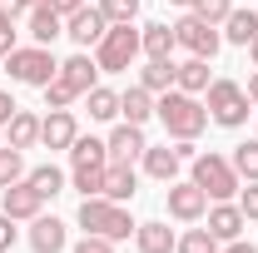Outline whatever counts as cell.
Wrapping results in <instances>:
<instances>
[{
    "mask_svg": "<svg viewBox=\"0 0 258 253\" xmlns=\"http://www.w3.org/2000/svg\"><path fill=\"white\" fill-rule=\"evenodd\" d=\"M154 114L169 139H199L204 124H209V109L199 104V95H184V90H164L154 99Z\"/></svg>",
    "mask_w": 258,
    "mask_h": 253,
    "instance_id": "obj_1",
    "label": "cell"
},
{
    "mask_svg": "<svg viewBox=\"0 0 258 253\" xmlns=\"http://www.w3.org/2000/svg\"><path fill=\"white\" fill-rule=\"evenodd\" d=\"M80 228L85 233H99V238H129L139 223L129 219L124 204H114V199H104V194H95V199H80Z\"/></svg>",
    "mask_w": 258,
    "mask_h": 253,
    "instance_id": "obj_2",
    "label": "cell"
},
{
    "mask_svg": "<svg viewBox=\"0 0 258 253\" xmlns=\"http://www.w3.org/2000/svg\"><path fill=\"white\" fill-rule=\"evenodd\" d=\"M189 179L199 184V189L209 194V204H219V199H238V189H243V179L233 174V164H228L224 154H214V149H204V154L189 159Z\"/></svg>",
    "mask_w": 258,
    "mask_h": 253,
    "instance_id": "obj_3",
    "label": "cell"
},
{
    "mask_svg": "<svg viewBox=\"0 0 258 253\" xmlns=\"http://www.w3.org/2000/svg\"><path fill=\"white\" fill-rule=\"evenodd\" d=\"M5 70H10L15 85H35V90H45V85L60 75V60H55L50 45H15V50L5 55Z\"/></svg>",
    "mask_w": 258,
    "mask_h": 253,
    "instance_id": "obj_4",
    "label": "cell"
},
{
    "mask_svg": "<svg viewBox=\"0 0 258 253\" xmlns=\"http://www.w3.org/2000/svg\"><path fill=\"white\" fill-rule=\"evenodd\" d=\"M204 95H209L204 109H209V119H214L219 129H243L248 124V95H243L238 80H214Z\"/></svg>",
    "mask_w": 258,
    "mask_h": 253,
    "instance_id": "obj_5",
    "label": "cell"
},
{
    "mask_svg": "<svg viewBox=\"0 0 258 253\" xmlns=\"http://www.w3.org/2000/svg\"><path fill=\"white\" fill-rule=\"evenodd\" d=\"M134 60H139V30H134V20H129V25H109L104 40L95 45L99 75H119V70H129Z\"/></svg>",
    "mask_w": 258,
    "mask_h": 253,
    "instance_id": "obj_6",
    "label": "cell"
},
{
    "mask_svg": "<svg viewBox=\"0 0 258 253\" xmlns=\"http://www.w3.org/2000/svg\"><path fill=\"white\" fill-rule=\"evenodd\" d=\"M174 40H179L189 55H199V60H214V55H219V45H224V30H219V25H209L204 15H194V10H189V15L174 25Z\"/></svg>",
    "mask_w": 258,
    "mask_h": 253,
    "instance_id": "obj_7",
    "label": "cell"
},
{
    "mask_svg": "<svg viewBox=\"0 0 258 253\" xmlns=\"http://www.w3.org/2000/svg\"><path fill=\"white\" fill-rule=\"evenodd\" d=\"M164 204H169V219H179V223H199L204 214H209V194L199 189L194 179H174V184H164Z\"/></svg>",
    "mask_w": 258,
    "mask_h": 253,
    "instance_id": "obj_8",
    "label": "cell"
},
{
    "mask_svg": "<svg viewBox=\"0 0 258 253\" xmlns=\"http://www.w3.org/2000/svg\"><path fill=\"white\" fill-rule=\"evenodd\" d=\"M104 30H109V20H104V10H99V5H80L75 15H64V35H70L80 50L99 45V40H104Z\"/></svg>",
    "mask_w": 258,
    "mask_h": 253,
    "instance_id": "obj_9",
    "label": "cell"
},
{
    "mask_svg": "<svg viewBox=\"0 0 258 253\" xmlns=\"http://www.w3.org/2000/svg\"><path fill=\"white\" fill-rule=\"evenodd\" d=\"M0 209L10 214L15 223H30L40 209H45V199L35 194V184L30 179H20V184H10V189H0Z\"/></svg>",
    "mask_w": 258,
    "mask_h": 253,
    "instance_id": "obj_10",
    "label": "cell"
},
{
    "mask_svg": "<svg viewBox=\"0 0 258 253\" xmlns=\"http://www.w3.org/2000/svg\"><path fill=\"white\" fill-rule=\"evenodd\" d=\"M209 233L219 238V243H228V238H243V228H248V219H243V209L233 204V199H219V204H209Z\"/></svg>",
    "mask_w": 258,
    "mask_h": 253,
    "instance_id": "obj_11",
    "label": "cell"
},
{
    "mask_svg": "<svg viewBox=\"0 0 258 253\" xmlns=\"http://www.w3.org/2000/svg\"><path fill=\"white\" fill-rule=\"evenodd\" d=\"M30 248L35 253H64V248H70L64 219H55V214H35V219H30Z\"/></svg>",
    "mask_w": 258,
    "mask_h": 253,
    "instance_id": "obj_12",
    "label": "cell"
},
{
    "mask_svg": "<svg viewBox=\"0 0 258 253\" xmlns=\"http://www.w3.org/2000/svg\"><path fill=\"white\" fill-rule=\"evenodd\" d=\"M104 144H109V159H119V164H134V159H144V149H149L144 129H139V124H129V119L109 129V139H104Z\"/></svg>",
    "mask_w": 258,
    "mask_h": 253,
    "instance_id": "obj_13",
    "label": "cell"
},
{
    "mask_svg": "<svg viewBox=\"0 0 258 253\" xmlns=\"http://www.w3.org/2000/svg\"><path fill=\"white\" fill-rule=\"evenodd\" d=\"M75 134H80L75 109H50V114L40 119V144H45V149H70V144H75Z\"/></svg>",
    "mask_w": 258,
    "mask_h": 253,
    "instance_id": "obj_14",
    "label": "cell"
},
{
    "mask_svg": "<svg viewBox=\"0 0 258 253\" xmlns=\"http://www.w3.org/2000/svg\"><path fill=\"white\" fill-rule=\"evenodd\" d=\"M25 30H30L35 45H55L64 35V15L55 5H30V10H25Z\"/></svg>",
    "mask_w": 258,
    "mask_h": 253,
    "instance_id": "obj_15",
    "label": "cell"
},
{
    "mask_svg": "<svg viewBox=\"0 0 258 253\" xmlns=\"http://www.w3.org/2000/svg\"><path fill=\"white\" fill-rule=\"evenodd\" d=\"M60 80L75 90V95H90V90L99 85V65H95V55H85V50H80V55L60 60Z\"/></svg>",
    "mask_w": 258,
    "mask_h": 253,
    "instance_id": "obj_16",
    "label": "cell"
},
{
    "mask_svg": "<svg viewBox=\"0 0 258 253\" xmlns=\"http://www.w3.org/2000/svg\"><path fill=\"white\" fill-rule=\"evenodd\" d=\"M174 50H179V40H174V25H139V55L144 60H174Z\"/></svg>",
    "mask_w": 258,
    "mask_h": 253,
    "instance_id": "obj_17",
    "label": "cell"
},
{
    "mask_svg": "<svg viewBox=\"0 0 258 253\" xmlns=\"http://www.w3.org/2000/svg\"><path fill=\"white\" fill-rule=\"evenodd\" d=\"M134 189H139V174H134V164H119V159H109L104 164V199H114V204H129L134 199Z\"/></svg>",
    "mask_w": 258,
    "mask_h": 253,
    "instance_id": "obj_18",
    "label": "cell"
},
{
    "mask_svg": "<svg viewBox=\"0 0 258 253\" xmlns=\"http://www.w3.org/2000/svg\"><path fill=\"white\" fill-rule=\"evenodd\" d=\"M139 164H144V174H149V179H159V184H174V179H179V169H184V154H179V149H169V144H159V149L149 144Z\"/></svg>",
    "mask_w": 258,
    "mask_h": 253,
    "instance_id": "obj_19",
    "label": "cell"
},
{
    "mask_svg": "<svg viewBox=\"0 0 258 253\" xmlns=\"http://www.w3.org/2000/svg\"><path fill=\"white\" fill-rule=\"evenodd\" d=\"M209 85H214V75H209V60L189 55L184 65H174V90H184V95H204Z\"/></svg>",
    "mask_w": 258,
    "mask_h": 253,
    "instance_id": "obj_20",
    "label": "cell"
},
{
    "mask_svg": "<svg viewBox=\"0 0 258 253\" xmlns=\"http://www.w3.org/2000/svg\"><path fill=\"white\" fill-rule=\"evenodd\" d=\"M174 243H179V233H174L169 223H159V219L134 228V248L139 253H174Z\"/></svg>",
    "mask_w": 258,
    "mask_h": 253,
    "instance_id": "obj_21",
    "label": "cell"
},
{
    "mask_svg": "<svg viewBox=\"0 0 258 253\" xmlns=\"http://www.w3.org/2000/svg\"><path fill=\"white\" fill-rule=\"evenodd\" d=\"M119 114H124L129 124H149V119H154V95H149V90H144V85H129L124 95H119Z\"/></svg>",
    "mask_w": 258,
    "mask_h": 253,
    "instance_id": "obj_22",
    "label": "cell"
},
{
    "mask_svg": "<svg viewBox=\"0 0 258 253\" xmlns=\"http://www.w3.org/2000/svg\"><path fill=\"white\" fill-rule=\"evenodd\" d=\"M5 134H10L5 144H15V149H35V144H40V114H35V109H15L10 124H5Z\"/></svg>",
    "mask_w": 258,
    "mask_h": 253,
    "instance_id": "obj_23",
    "label": "cell"
},
{
    "mask_svg": "<svg viewBox=\"0 0 258 253\" xmlns=\"http://www.w3.org/2000/svg\"><path fill=\"white\" fill-rule=\"evenodd\" d=\"M219 30H224L228 45H243V50H248V40L258 35V10H228V20Z\"/></svg>",
    "mask_w": 258,
    "mask_h": 253,
    "instance_id": "obj_24",
    "label": "cell"
},
{
    "mask_svg": "<svg viewBox=\"0 0 258 253\" xmlns=\"http://www.w3.org/2000/svg\"><path fill=\"white\" fill-rule=\"evenodd\" d=\"M139 85H144L149 95L174 90V60H144V70H139Z\"/></svg>",
    "mask_w": 258,
    "mask_h": 253,
    "instance_id": "obj_25",
    "label": "cell"
},
{
    "mask_svg": "<svg viewBox=\"0 0 258 253\" xmlns=\"http://www.w3.org/2000/svg\"><path fill=\"white\" fill-rule=\"evenodd\" d=\"M228 164H233V174H238L243 184H258V139H243V144H233Z\"/></svg>",
    "mask_w": 258,
    "mask_h": 253,
    "instance_id": "obj_26",
    "label": "cell"
},
{
    "mask_svg": "<svg viewBox=\"0 0 258 253\" xmlns=\"http://www.w3.org/2000/svg\"><path fill=\"white\" fill-rule=\"evenodd\" d=\"M70 159H75V169H80V164H109V144H104V139H90V134H75Z\"/></svg>",
    "mask_w": 258,
    "mask_h": 253,
    "instance_id": "obj_27",
    "label": "cell"
},
{
    "mask_svg": "<svg viewBox=\"0 0 258 253\" xmlns=\"http://www.w3.org/2000/svg\"><path fill=\"white\" fill-rule=\"evenodd\" d=\"M85 104H90V119H99V124L119 119V95H114V90H104V85H95V90L85 95Z\"/></svg>",
    "mask_w": 258,
    "mask_h": 253,
    "instance_id": "obj_28",
    "label": "cell"
},
{
    "mask_svg": "<svg viewBox=\"0 0 258 253\" xmlns=\"http://www.w3.org/2000/svg\"><path fill=\"white\" fill-rule=\"evenodd\" d=\"M30 169H25V149H15V144H0V189H10V184H20Z\"/></svg>",
    "mask_w": 258,
    "mask_h": 253,
    "instance_id": "obj_29",
    "label": "cell"
},
{
    "mask_svg": "<svg viewBox=\"0 0 258 253\" xmlns=\"http://www.w3.org/2000/svg\"><path fill=\"white\" fill-rule=\"evenodd\" d=\"M25 179L35 184V194H40V199H55V194H64V174L55 169V164H35Z\"/></svg>",
    "mask_w": 258,
    "mask_h": 253,
    "instance_id": "obj_30",
    "label": "cell"
},
{
    "mask_svg": "<svg viewBox=\"0 0 258 253\" xmlns=\"http://www.w3.org/2000/svg\"><path fill=\"white\" fill-rule=\"evenodd\" d=\"M224 243L209 233V228H189V233H179V243H174V253H219Z\"/></svg>",
    "mask_w": 258,
    "mask_h": 253,
    "instance_id": "obj_31",
    "label": "cell"
},
{
    "mask_svg": "<svg viewBox=\"0 0 258 253\" xmlns=\"http://www.w3.org/2000/svg\"><path fill=\"white\" fill-rule=\"evenodd\" d=\"M70 184L85 194V199H95V194L104 189V164H80V169L70 174Z\"/></svg>",
    "mask_w": 258,
    "mask_h": 253,
    "instance_id": "obj_32",
    "label": "cell"
},
{
    "mask_svg": "<svg viewBox=\"0 0 258 253\" xmlns=\"http://www.w3.org/2000/svg\"><path fill=\"white\" fill-rule=\"evenodd\" d=\"M99 10H104L109 25H129V20L139 15V0H99Z\"/></svg>",
    "mask_w": 258,
    "mask_h": 253,
    "instance_id": "obj_33",
    "label": "cell"
},
{
    "mask_svg": "<svg viewBox=\"0 0 258 253\" xmlns=\"http://www.w3.org/2000/svg\"><path fill=\"white\" fill-rule=\"evenodd\" d=\"M75 90H70V85H64L60 75H55V80H50V85H45V109H70V104H75Z\"/></svg>",
    "mask_w": 258,
    "mask_h": 253,
    "instance_id": "obj_34",
    "label": "cell"
},
{
    "mask_svg": "<svg viewBox=\"0 0 258 253\" xmlns=\"http://www.w3.org/2000/svg\"><path fill=\"white\" fill-rule=\"evenodd\" d=\"M228 10H233V0H194V15H204L209 25H224Z\"/></svg>",
    "mask_w": 258,
    "mask_h": 253,
    "instance_id": "obj_35",
    "label": "cell"
},
{
    "mask_svg": "<svg viewBox=\"0 0 258 253\" xmlns=\"http://www.w3.org/2000/svg\"><path fill=\"white\" fill-rule=\"evenodd\" d=\"M70 253H114V238H99V233H85V238H80V243H75Z\"/></svg>",
    "mask_w": 258,
    "mask_h": 253,
    "instance_id": "obj_36",
    "label": "cell"
},
{
    "mask_svg": "<svg viewBox=\"0 0 258 253\" xmlns=\"http://www.w3.org/2000/svg\"><path fill=\"white\" fill-rule=\"evenodd\" d=\"M238 209H243L248 223H258V184H243V189H238Z\"/></svg>",
    "mask_w": 258,
    "mask_h": 253,
    "instance_id": "obj_37",
    "label": "cell"
},
{
    "mask_svg": "<svg viewBox=\"0 0 258 253\" xmlns=\"http://www.w3.org/2000/svg\"><path fill=\"white\" fill-rule=\"evenodd\" d=\"M15 45H20V30H15V20H0V60H5Z\"/></svg>",
    "mask_w": 258,
    "mask_h": 253,
    "instance_id": "obj_38",
    "label": "cell"
},
{
    "mask_svg": "<svg viewBox=\"0 0 258 253\" xmlns=\"http://www.w3.org/2000/svg\"><path fill=\"white\" fill-rule=\"evenodd\" d=\"M10 248H15V219L0 209V253H10Z\"/></svg>",
    "mask_w": 258,
    "mask_h": 253,
    "instance_id": "obj_39",
    "label": "cell"
},
{
    "mask_svg": "<svg viewBox=\"0 0 258 253\" xmlns=\"http://www.w3.org/2000/svg\"><path fill=\"white\" fill-rule=\"evenodd\" d=\"M25 10H30L25 0H0V20H20Z\"/></svg>",
    "mask_w": 258,
    "mask_h": 253,
    "instance_id": "obj_40",
    "label": "cell"
},
{
    "mask_svg": "<svg viewBox=\"0 0 258 253\" xmlns=\"http://www.w3.org/2000/svg\"><path fill=\"white\" fill-rule=\"evenodd\" d=\"M15 109H20V104L10 99V90H0V124H10V114H15Z\"/></svg>",
    "mask_w": 258,
    "mask_h": 253,
    "instance_id": "obj_41",
    "label": "cell"
},
{
    "mask_svg": "<svg viewBox=\"0 0 258 253\" xmlns=\"http://www.w3.org/2000/svg\"><path fill=\"white\" fill-rule=\"evenodd\" d=\"M219 253H258V248H253V243H248V238H228V243H224V248H219Z\"/></svg>",
    "mask_w": 258,
    "mask_h": 253,
    "instance_id": "obj_42",
    "label": "cell"
},
{
    "mask_svg": "<svg viewBox=\"0 0 258 253\" xmlns=\"http://www.w3.org/2000/svg\"><path fill=\"white\" fill-rule=\"evenodd\" d=\"M50 5H55L60 15H75V10H80V5H90V0H50Z\"/></svg>",
    "mask_w": 258,
    "mask_h": 253,
    "instance_id": "obj_43",
    "label": "cell"
},
{
    "mask_svg": "<svg viewBox=\"0 0 258 253\" xmlns=\"http://www.w3.org/2000/svg\"><path fill=\"white\" fill-rule=\"evenodd\" d=\"M243 95H248V104H258V70L248 75V85H243Z\"/></svg>",
    "mask_w": 258,
    "mask_h": 253,
    "instance_id": "obj_44",
    "label": "cell"
},
{
    "mask_svg": "<svg viewBox=\"0 0 258 253\" xmlns=\"http://www.w3.org/2000/svg\"><path fill=\"white\" fill-rule=\"evenodd\" d=\"M248 60H253V70H258V35L248 40Z\"/></svg>",
    "mask_w": 258,
    "mask_h": 253,
    "instance_id": "obj_45",
    "label": "cell"
},
{
    "mask_svg": "<svg viewBox=\"0 0 258 253\" xmlns=\"http://www.w3.org/2000/svg\"><path fill=\"white\" fill-rule=\"evenodd\" d=\"M164 5H184V10H194V0H164Z\"/></svg>",
    "mask_w": 258,
    "mask_h": 253,
    "instance_id": "obj_46",
    "label": "cell"
},
{
    "mask_svg": "<svg viewBox=\"0 0 258 253\" xmlns=\"http://www.w3.org/2000/svg\"><path fill=\"white\" fill-rule=\"evenodd\" d=\"M25 5H50V0H25Z\"/></svg>",
    "mask_w": 258,
    "mask_h": 253,
    "instance_id": "obj_47",
    "label": "cell"
}]
</instances>
